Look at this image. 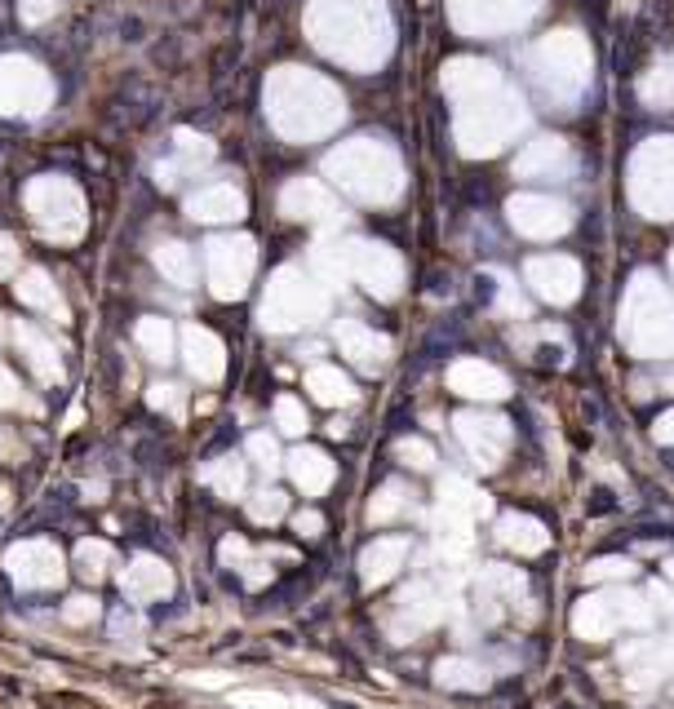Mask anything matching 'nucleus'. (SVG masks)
<instances>
[{
    "mask_svg": "<svg viewBox=\"0 0 674 709\" xmlns=\"http://www.w3.org/2000/svg\"><path fill=\"white\" fill-rule=\"evenodd\" d=\"M652 435H657V444L674 448V408H670V413H661V417H657V426H652Z\"/></svg>",
    "mask_w": 674,
    "mask_h": 709,
    "instance_id": "obj_52",
    "label": "nucleus"
},
{
    "mask_svg": "<svg viewBox=\"0 0 674 709\" xmlns=\"http://www.w3.org/2000/svg\"><path fill=\"white\" fill-rule=\"evenodd\" d=\"M621 665H626L635 687H657L666 674H674V652L661 639H639L621 652Z\"/></svg>",
    "mask_w": 674,
    "mask_h": 709,
    "instance_id": "obj_23",
    "label": "nucleus"
},
{
    "mask_svg": "<svg viewBox=\"0 0 674 709\" xmlns=\"http://www.w3.org/2000/svg\"><path fill=\"white\" fill-rule=\"evenodd\" d=\"M156 266L165 271V280H173V284H191V280H196L191 253L182 249V244H160V249H156Z\"/></svg>",
    "mask_w": 674,
    "mask_h": 709,
    "instance_id": "obj_40",
    "label": "nucleus"
},
{
    "mask_svg": "<svg viewBox=\"0 0 674 709\" xmlns=\"http://www.w3.org/2000/svg\"><path fill=\"white\" fill-rule=\"evenodd\" d=\"M479 585H488L502 603H515L524 616H533V608H528V581L519 577L515 568H506V563H488V568L479 572Z\"/></svg>",
    "mask_w": 674,
    "mask_h": 709,
    "instance_id": "obj_33",
    "label": "nucleus"
},
{
    "mask_svg": "<svg viewBox=\"0 0 674 709\" xmlns=\"http://www.w3.org/2000/svg\"><path fill=\"white\" fill-rule=\"evenodd\" d=\"M493 280H497V306H502L506 315H515V320H524V315H528V302L519 297L515 280H510V275H493Z\"/></svg>",
    "mask_w": 674,
    "mask_h": 709,
    "instance_id": "obj_47",
    "label": "nucleus"
},
{
    "mask_svg": "<svg viewBox=\"0 0 674 709\" xmlns=\"http://www.w3.org/2000/svg\"><path fill=\"white\" fill-rule=\"evenodd\" d=\"M275 426H280L284 435H306V426H311V421H306V408L298 404V399L280 395V399H275Z\"/></svg>",
    "mask_w": 674,
    "mask_h": 709,
    "instance_id": "obj_42",
    "label": "nucleus"
},
{
    "mask_svg": "<svg viewBox=\"0 0 674 709\" xmlns=\"http://www.w3.org/2000/svg\"><path fill=\"white\" fill-rule=\"evenodd\" d=\"M395 457H400L404 466H413V470H431L435 466V448L426 444V439H400V444H395Z\"/></svg>",
    "mask_w": 674,
    "mask_h": 709,
    "instance_id": "obj_45",
    "label": "nucleus"
},
{
    "mask_svg": "<svg viewBox=\"0 0 674 709\" xmlns=\"http://www.w3.org/2000/svg\"><path fill=\"white\" fill-rule=\"evenodd\" d=\"M541 0H453V23L475 36L515 32L537 14Z\"/></svg>",
    "mask_w": 674,
    "mask_h": 709,
    "instance_id": "obj_12",
    "label": "nucleus"
},
{
    "mask_svg": "<svg viewBox=\"0 0 674 709\" xmlns=\"http://www.w3.org/2000/svg\"><path fill=\"white\" fill-rule=\"evenodd\" d=\"M573 151H568L564 138H533L528 151L515 160L519 178H546V182H564L573 173Z\"/></svg>",
    "mask_w": 674,
    "mask_h": 709,
    "instance_id": "obj_21",
    "label": "nucleus"
},
{
    "mask_svg": "<svg viewBox=\"0 0 674 709\" xmlns=\"http://www.w3.org/2000/svg\"><path fill=\"white\" fill-rule=\"evenodd\" d=\"M45 14H49L45 0H32V5H27V18H45Z\"/></svg>",
    "mask_w": 674,
    "mask_h": 709,
    "instance_id": "obj_57",
    "label": "nucleus"
},
{
    "mask_svg": "<svg viewBox=\"0 0 674 709\" xmlns=\"http://www.w3.org/2000/svg\"><path fill=\"white\" fill-rule=\"evenodd\" d=\"M337 346H342V355L351 359V364H360L364 373H382L386 359H391V342H386L382 333H373L369 324H360V320L337 324Z\"/></svg>",
    "mask_w": 674,
    "mask_h": 709,
    "instance_id": "obj_22",
    "label": "nucleus"
},
{
    "mask_svg": "<svg viewBox=\"0 0 674 709\" xmlns=\"http://www.w3.org/2000/svg\"><path fill=\"white\" fill-rule=\"evenodd\" d=\"M18 346H23L27 364L36 368L40 382H58V377H63V359H58V351L36 333V328H23V324H18Z\"/></svg>",
    "mask_w": 674,
    "mask_h": 709,
    "instance_id": "obj_35",
    "label": "nucleus"
},
{
    "mask_svg": "<svg viewBox=\"0 0 674 709\" xmlns=\"http://www.w3.org/2000/svg\"><path fill=\"white\" fill-rule=\"evenodd\" d=\"M439 506L444 510H457V515L466 519H479L493 510V501H488V492H479L475 484H466L462 475H444V484H439Z\"/></svg>",
    "mask_w": 674,
    "mask_h": 709,
    "instance_id": "obj_32",
    "label": "nucleus"
},
{
    "mask_svg": "<svg viewBox=\"0 0 674 709\" xmlns=\"http://www.w3.org/2000/svg\"><path fill=\"white\" fill-rule=\"evenodd\" d=\"M18 297H23L27 306H40V311H49V315H58V320H63V302H58L54 284H49L40 271H32V275H23V280H18Z\"/></svg>",
    "mask_w": 674,
    "mask_h": 709,
    "instance_id": "obj_39",
    "label": "nucleus"
},
{
    "mask_svg": "<svg viewBox=\"0 0 674 709\" xmlns=\"http://www.w3.org/2000/svg\"><path fill=\"white\" fill-rule=\"evenodd\" d=\"M267 111L284 138H320L342 120V94L302 67H284L267 85Z\"/></svg>",
    "mask_w": 674,
    "mask_h": 709,
    "instance_id": "obj_3",
    "label": "nucleus"
},
{
    "mask_svg": "<svg viewBox=\"0 0 674 709\" xmlns=\"http://www.w3.org/2000/svg\"><path fill=\"white\" fill-rule=\"evenodd\" d=\"M182 359H187L191 377H200V382H218V377L227 373V351H222L218 337L200 324L182 328Z\"/></svg>",
    "mask_w": 674,
    "mask_h": 709,
    "instance_id": "obj_24",
    "label": "nucleus"
},
{
    "mask_svg": "<svg viewBox=\"0 0 674 709\" xmlns=\"http://www.w3.org/2000/svg\"><path fill=\"white\" fill-rule=\"evenodd\" d=\"M320 262L329 266V275H351L360 280L364 289L382 302H391L404 284V266L395 258L386 244H373V240H351V244H337V249H324Z\"/></svg>",
    "mask_w": 674,
    "mask_h": 709,
    "instance_id": "obj_8",
    "label": "nucleus"
},
{
    "mask_svg": "<svg viewBox=\"0 0 674 709\" xmlns=\"http://www.w3.org/2000/svg\"><path fill=\"white\" fill-rule=\"evenodd\" d=\"M630 200L648 218H674V138H657L630 160Z\"/></svg>",
    "mask_w": 674,
    "mask_h": 709,
    "instance_id": "obj_10",
    "label": "nucleus"
},
{
    "mask_svg": "<svg viewBox=\"0 0 674 709\" xmlns=\"http://www.w3.org/2000/svg\"><path fill=\"white\" fill-rule=\"evenodd\" d=\"M32 213L40 222H45L49 235H76L80 231V195L67 187V182L58 178H45L32 187Z\"/></svg>",
    "mask_w": 674,
    "mask_h": 709,
    "instance_id": "obj_19",
    "label": "nucleus"
},
{
    "mask_svg": "<svg viewBox=\"0 0 674 709\" xmlns=\"http://www.w3.org/2000/svg\"><path fill=\"white\" fill-rule=\"evenodd\" d=\"M404 559H408V541L404 537H377V541H369L364 554H360V577H364V585H386L395 572L404 568Z\"/></svg>",
    "mask_w": 674,
    "mask_h": 709,
    "instance_id": "obj_26",
    "label": "nucleus"
},
{
    "mask_svg": "<svg viewBox=\"0 0 674 709\" xmlns=\"http://www.w3.org/2000/svg\"><path fill=\"white\" fill-rule=\"evenodd\" d=\"M5 568L27 590H49V585L63 581V550L54 541H18L5 554Z\"/></svg>",
    "mask_w": 674,
    "mask_h": 709,
    "instance_id": "obj_15",
    "label": "nucleus"
},
{
    "mask_svg": "<svg viewBox=\"0 0 674 709\" xmlns=\"http://www.w3.org/2000/svg\"><path fill=\"white\" fill-rule=\"evenodd\" d=\"M333 475L337 470H333V461L324 448H298L289 457V479L306 492V497H320V492L333 484Z\"/></svg>",
    "mask_w": 674,
    "mask_h": 709,
    "instance_id": "obj_28",
    "label": "nucleus"
},
{
    "mask_svg": "<svg viewBox=\"0 0 674 709\" xmlns=\"http://www.w3.org/2000/svg\"><path fill=\"white\" fill-rule=\"evenodd\" d=\"M253 240L244 235H231V240H213L209 244V284L222 302H236V297L249 289V275H253Z\"/></svg>",
    "mask_w": 674,
    "mask_h": 709,
    "instance_id": "obj_13",
    "label": "nucleus"
},
{
    "mask_svg": "<svg viewBox=\"0 0 674 709\" xmlns=\"http://www.w3.org/2000/svg\"><path fill=\"white\" fill-rule=\"evenodd\" d=\"M249 457L258 461L262 475H275V470H280V448H275L271 435H253L249 439Z\"/></svg>",
    "mask_w": 674,
    "mask_h": 709,
    "instance_id": "obj_46",
    "label": "nucleus"
},
{
    "mask_svg": "<svg viewBox=\"0 0 674 709\" xmlns=\"http://www.w3.org/2000/svg\"><path fill=\"white\" fill-rule=\"evenodd\" d=\"M76 563H80V572H85V577L98 581L102 572H107V563H111V546H107V541H80Z\"/></svg>",
    "mask_w": 674,
    "mask_h": 709,
    "instance_id": "obj_44",
    "label": "nucleus"
},
{
    "mask_svg": "<svg viewBox=\"0 0 674 709\" xmlns=\"http://www.w3.org/2000/svg\"><path fill=\"white\" fill-rule=\"evenodd\" d=\"M9 266H14V244L0 235V271H9Z\"/></svg>",
    "mask_w": 674,
    "mask_h": 709,
    "instance_id": "obj_56",
    "label": "nucleus"
},
{
    "mask_svg": "<svg viewBox=\"0 0 674 709\" xmlns=\"http://www.w3.org/2000/svg\"><path fill=\"white\" fill-rule=\"evenodd\" d=\"M249 559V546H244L240 537H227L222 541V563H244Z\"/></svg>",
    "mask_w": 674,
    "mask_h": 709,
    "instance_id": "obj_53",
    "label": "nucleus"
},
{
    "mask_svg": "<svg viewBox=\"0 0 674 709\" xmlns=\"http://www.w3.org/2000/svg\"><path fill=\"white\" fill-rule=\"evenodd\" d=\"M666 581H670V585H674V559H670V563H666Z\"/></svg>",
    "mask_w": 674,
    "mask_h": 709,
    "instance_id": "obj_58",
    "label": "nucleus"
},
{
    "mask_svg": "<svg viewBox=\"0 0 674 709\" xmlns=\"http://www.w3.org/2000/svg\"><path fill=\"white\" fill-rule=\"evenodd\" d=\"M448 390H457L462 399H479V404H493V399L510 395V377L502 368H493L488 359H457L448 368Z\"/></svg>",
    "mask_w": 674,
    "mask_h": 709,
    "instance_id": "obj_20",
    "label": "nucleus"
},
{
    "mask_svg": "<svg viewBox=\"0 0 674 709\" xmlns=\"http://www.w3.org/2000/svg\"><path fill=\"white\" fill-rule=\"evenodd\" d=\"M284 510H289V497H284V492H275V488L258 492V497L249 501V519L253 523H275V519H284Z\"/></svg>",
    "mask_w": 674,
    "mask_h": 709,
    "instance_id": "obj_43",
    "label": "nucleus"
},
{
    "mask_svg": "<svg viewBox=\"0 0 674 709\" xmlns=\"http://www.w3.org/2000/svg\"><path fill=\"white\" fill-rule=\"evenodd\" d=\"M506 213H510V226L519 235H528V240H555V235H564L573 226V209L564 200H555V195H515L506 204Z\"/></svg>",
    "mask_w": 674,
    "mask_h": 709,
    "instance_id": "obj_14",
    "label": "nucleus"
},
{
    "mask_svg": "<svg viewBox=\"0 0 674 709\" xmlns=\"http://www.w3.org/2000/svg\"><path fill=\"white\" fill-rule=\"evenodd\" d=\"M280 204H284V213L289 218H302V222H320V218H333V200H329V191L320 187V182H293L289 191L280 195Z\"/></svg>",
    "mask_w": 674,
    "mask_h": 709,
    "instance_id": "obj_29",
    "label": "nucleus"
},
{
    "mask_svg": "<svg viewBox=\"0 0 674 709\" xmlns=\"http://www.w3.org/2000/svg\"><path fill=\"white\" fill-rule=\"evenodd\" d=\"M187 213L200 222H231L244 213V195L236 187H204L200 195L187 200Z\"/></svg>",
    "mask_w": 674,
    "mask_h": 709,
    "instance_id": "obj_30",
    "label": "nucleus"
},
{
    "mask_svg": "<svg viewBox=\"0 0 674 709\" xmlns=\"http://www.w3.org/2000/svg\"><path fill=\"white\" fill-rule=\"evenodd\" d=\"M329 173H333L337 187H346L351 195H360V200H369V204H386L404 191L400 160L373 138H355V142H346L342 151H333Z\"/></svg>",
    "mask_w": 674,
    "mask_h": 709,
    "instance_id": "obj_6",
    "label": "nucleus"
},
{
    "mask_svg": "<svg viewBox=\"0 0 674 709\" xmlns=\"http://www.w3.org/2000/svg\"><path fill=\"white\" fill-rule=\"evenodd\" d=\"M120 590H125V599H134V603L165 599V594L173 590V572H169L160 559L142 554V559L129 563V572H125V577H120Z\"/></svg>",
    "mask_w": 674,
    "mask_h": 709,
    "instance_id": "obj_25",
    "label": "nucleus"
},
{
    "mask_svg": "<svg viewBox=\"0 0 674 709\" xmlns=\"http://www.w3.org/2000/svg\"><path fill=\"white\" fill-rule=\"evenodd\" d=\"M453 435L479 470H497L510 452V421L493 413H457Z\"/></svg>",
    "mask_w": 674,
    "mask_h": 709,
    "instance_id": "obj_11",
    "label": "nucleus"
},
{
    "mask_svg": "<svg viewBox=\"0 0 674 709\" xmlns=\"http://www.w3.org/2000/svg\"><path fill=\"white\" fill-rule=\"evenodd\" d=\"M497 546L515 550V554H541L550 546V532L533 515H502L497 519Z\"/></svg>",
    "mask_w": 674,
    "mask_h": 709,
    "instance_id": "obj_27",
    "label": "nucleus"
},
{
    "mask_svg": "<svg viewBox=\"0 0 674 709\" xmlns=\"http://www.w3.org/2000/svg\"><path fill=\"white\" fill-rule=\"evenodd\" d=\"M408 497H413V492H408L404 484H382V492H377L373 506H369V519L373 523H391L395 515H404V510L413 506Z\"/></svg>",
    "mask_w": 674,
    "mask_h": 709,
    "instance_id": "obj_41",
    "label": "nucleus"
},
{
    "mask_svg": "<svg viewBox=\"0 0 674 709\" xmlns=\"http://www.w3.org/2000/svg\"><path fill=\"white\" fill-rule=\"evenodd\" d=\"M49 98V80L36 63L5 58L0 63V111H40Z\"/></svg>",
    "mask_w": 674,
    "mask_h": 709,
    "instance_id": "obj_18",
    "label": "nucleus"
},
{
    "mask_svg": "<svg viewBox=\"0 0 674 709\" xmlns=\"http://www.w3.org/2000/svg\"><path fill=\"white\" fill-rule=\"evenodd\" d=\"M0 404H5V408H14V404H18V382L5 373V368H0Z\"/></svg>",
    "mask_w": 674,
    "mask_h": 709,
    "instance_id": "obj_54",
    "label": "nucleus"
},
{
    "mask_svg": "<svg viewBox=\"0 0 674 709\" xmlns=\"http://www.w3.org/2000/svg\"><path fill=\"white\" fill-rule=\"evenodd\" d=\"M439 621H444V594H439L431 581H417V585H408L400 594V603H395L391 634H395V643H408Z\"/></svg>",
    "mask_w": 674,
    "mask_h": 709,
    "instance_id": "obj_16",
    "label": "nucleus"
},
{
    "mask_svg": "<svg viewBox=\"0 0 674 709\" xmlns=\"http://www.w3.org/2000/svg\"><path fill=\"white\" fill-rule=\"evenodd\" d=\"M244 479H249V475H244V461L240 457H218L209 470H204V484L218 492V497H231V501L244 492Z\"/></svg>",
    "mask_w": 674,
    "mask_h": 709,
    "instance_id": "obj_37",
    "label": "nucleus"
},
{
    "mask_svg": "<svg viewBox=\"0 0 674 709\" xmlns=\"http://www.w3.org/2000/svg\"><path fill=\"white\" fill-rule=\"evenodd\" d=\"M630 572H635V568H630V559H617V554H612V559H595V563H590L586 577L590 581H626Z\"/></svg>",
    "mask_w": 674,
    "mask_h": 709,
    "instance_id": "obj_48",
    "label": "nucleus"
},
{
    "mask_svg": "<svg viewBox=\"0 0 674 709\" xmlns=\"http://www.w3.org/2000/svg\"><path fill=\"white\" fill-rule=\"evenodd\" d=\"M648 625H652L648 594L635 590H599L590 599H581L573 612V630L586 643H604L617 630H648Z\"/></svg>",
    "mask_w": 674,
    "mask_h": 709,
    "instance_id": "obj_7",
    "label": "nucleus"
},
{
    "mask_svg": "<svg viewBox=\"0 0 674 709\" xmlns=\"http://www.w3.org/2000/svg\"><path fill=\"white\" fill-rule=\"evenodd\" d=\"M306 390H311L324 408L355 404V386L346 382V373H337V368H329V364H320V368H311V373H306Z\"/></svg>",
    "mask_w": 674,
    "mask_h": 709,
    "instance_id": "obj_34",
    "label": "nucleus"
},
{
    "mask_svg": "<svg viewBox=\"0 0 674 709\" xmlns=\"http://www.w3.org/2000/svg\"><path fill=\"white\" fill-rule=\"evenodd\" d=\"M643 594H648V603H657L661 612H674V599H670V590H666V585H648V590H643Z\"/></svg>",
    "mask_w": 674,
    "mask_h": 709,
    "instance_id": "obj_55",
    "label": "nucleus"
},
{
    "mask_svg": "<svg viewBox=\"0 0 674 709\" xmlns=\"http://www.w3.org/2000/svg\"><path fill=\"white\" fill-rule=\"evenodd\" d=\"M444 85L457 102V142H462L466 156H493L524 129L528 111L497 67L448 63Z\"/></svg>",
    "mask_w": 674,
    "mask_h": 709,
    "instance_id": "obj_1",
    "label": "nucleus"
},
{
    "mask_svg": "<svg viewBox=\"0 0 674 709\" xmlns=\"http://www.w3.org/2000/svg\"><path fill=\"white\" fill-rule=\"evenodd\" d=\"M435 683L448 687V692H484L493 678H488V670L479 661H471V656H444V661L435 665Z\"/></svg>",
    "mask_w": 674,
    "mask_h": 709,
    "instance_id": "obj_31",
    "label": "nucleus"
},
{
    "mask_svg": "<svg viewBox=\"0 0 674 709\" xmlns=\"http://www.w3.org/2000/svg\"><path fill=\"white\" fill-rule=\"evenodd\" d=\"M138 346H142V355L147 359H156V364H169L173 359V328H169V320H142L138 324Z\"/></svg>",
    "mask_w": 674,
    "mask_h": 709,
    "instance_id": "obj_38",
    "label": "nucleus"
},
{
    "mask_svg": "<svg viewBox=\"0 0 674 709\" xmlns=\"http://www.w3.org/2000/svg\"><path fill=\"white\" fill-rule=\"evenodd\" d=\"M528 275V289H533L541 302L550 306H568L581 297V266L573 258H559V253H550V258H533L524 266Z\"/></svg>",
    "mask_w": 674,
    "mask_h": 709,
    "instance_id": "obj_17",
    "label": "nucleus"
},
{
    "mask_svg": "<svg viewBox=\"0 0 674 709\" xmlns=\"http://www.w3.org/2000/svg\"><path fill=\"white\" fill-rule=\"evenodd\" d=\"M306 23L324 54L351 67H377L391 49V23L382 0H315Z\"/></svg>",
    "mask_w": 674,
    "mask_h": 709,
    "instance_id": "obj_2",
    "label": "nucleus"
},
{
    "mask_svg": "<svg viewBox=\"0 0 674 709\" xmlns=\"http://www.w3.org/2000/svg\"><path fill=\"white\" fill-rule=\"evenodd\" d=\"M528 76L559 111H573L590 85V49L581 32H550L528 49Z\"/></svg>",
    "mask_w": 674,
    "mask_h": 709,
    "instance_id": "obj_5",
    "label": "nucleus"
},
{
    "mask_svg": "<svg viewBox=\"0 0 674 709\" xmlns=\"http://www.w3.org/2000/svg\"><path fill=\"white\" fill-rule=\"evenodd\" d=\"M63 616H67L71 625H89V621H94V616H98V603L80 594V599H71V603H67V612H63Z\"/></svg>",
    "mask_w": 674,
    "mask_h": 709,
    "instance_id": "obj_50",
    "label": "nucleus"
},
{
    "mask_svg": "<svg viewBox=\"0 0 674 709\" xmlns=\"http://www.w3.org/2000/svg\"><path fill=\"white\" fill-rule=\"evenodd\" d=\"M151 408H160V413H173L178 417L182 413V399H178V386H169V382H156L151 386Z\"/></svg>",
    "mask_w": 674,
    "mask_h": 709,
    "instance_id": "obj_49",
    "label": "nucleus"
},
{
    "mask_svg": "<svg viewBox=\"0 0 674 709\" xmlns=\"http://www.w3.org/2000/svg\"><path fill=\"white\" fill-rule=\"evenodd\" d=\"M639 98L657 111L674 107V58H657L652 63V71L639 80Z\"/></svg>",
    "mask_w": 674,
    "mask_h": 709,
    "instance_id": "obj_36",
    "label": "nucleus"
},
{
    "mask_svg": "<svg viewBox=\"0 0 674 709\" xmlns=\"http://www.w3.org/2000/svg\"><path fill=\"white\" fill-rule=\"evenodd\" d=\"M621 342L639 359H674V297L657 275H635L621 306Z\"/></svg>",
    "mask_w": 674,
    "mask_h": 709,
    "instance_id": "obj_4",
    "label": "nucleus"
},
{
    "mask_svg": "<svg viewBox=\"0 0 674 709\" xmlns=\"http://www.w3.org/2000/svg\"><path fill=\"white\" fill-rule=\"evenodd\" d=\"M324 311H329L324 289L289 266V271L275 275L271 289H267V302H262V328H271V333H293V328L324 320Z\"/></svg>",
    "mask_w": 674,
    "mask_h": 709,
    "instance_id": "obj_9",
    "label": "nucleus"
},
{
    "mask_svg": "<svg viewBox=\"0 0 674 709\" xmlns=\"http://www.w3.org/2000/svg\"><path fill=\"white\" fill-rule=\"evenodd\" d=\"M293 528H298L302 537H320V532H324V519L315 515V510H302V515L293 519Z\"/></svg>",
    "mask_w": 674,
    "mask_h": 709,
    "instance_id": "obj_51",
    "label": "nucleus"
}]
</instances>
